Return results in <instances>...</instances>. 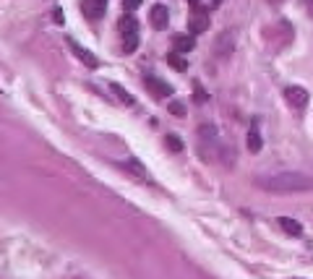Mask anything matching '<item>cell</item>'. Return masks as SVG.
Returning <instances> with one entry per match:
<instances>
[{
	"label": "cell",
	"mask_w": 313,
	"mask_h": 279,
	"mask_svg": "<svg viewBox=\"0 0 313 279\" xmlns=\"http://www.w3.org/2000/svg\"><path fill=\"white\" fill-rule=\"evenodd\" d=\"M81 11H84L89 21H97L107 11V0H81Z\"/></svg>",
	"instance_id": "4"
},
{
	"label": "cell",
	"mask_w": 313,
	"mask_h": 279,
	"mask_svg": "<svg viewBox=\"0 0 313 279\" xmlns=\"http://www.w3.org/2000/svg\"><path fill=\"white\" fill-rule=\"evenodd\" d=\"M136 47H139V32L123 34V50H125V52H133Z\"/></svg>",
	"instance_id": "13"
},
{
	"label": "cell",
	"mask_w": 313,
	"mask_h": 279,
	"mask_svg": "<svg viewBox=\"0 0 313 279\" xmlns=\"http://www.w3.org/2000/svg\"><path fill=\"white\" fill-rule=\"evenodd\" d=\"M149 18H152V26H154V29H164V26L170 24V11H167V5H162V3L152 5Z\"/></svg>",
	"instance_id": "6"
},
{
	"label": "cell",
	"mask_w": 313,
	"mask_h": 279,
	"mask_svg": "<svg viewBox=\"0 0 313 279\" xmlns=\"http://www.w3.org/2000/svg\"><path fill=\"white\" fill-rule=\"evenodd\" d=\"M117 29L123 34H133V32H139V21H136L133 16H123L120 21H117Z\"/></svg>",
	"instance_id": "10"
},
{
	"label": "cell",
	"mask_w": 313,
	"mask_h": 279,
	"mask_svg": "<svg viewBox=\"0 0 313 279\" xmlns=\"http://www.w3.org/2000/svg\"><path fill=\"white\" fill-rule=\"evenodd\" d=\"M248 149H251L253 154L261 152V136H259V131H256V128H251V131H248Z\"/></svg>",
	"instance_id": "12"
},
{
	"label": "cell",
	"mask_w": 313,
	"mask_h": 279,
	"mask_svg": "<svg viewBox=\"0 0 313 279\" xmlns=\"http://www.w3.org/2000/svg\"><path fill=\"white\" fill-rule=\"evenodd\" d=\"M188 3H191V5H198V0H188Z\"/></svg>",
	"instance_id": "21"
},
{
	"label": "cell",
	"mask_w": 313,
	"mask_h": 279,
	"mask_svg": "<svg viewBox=\"0 0 313 279\" xmlns=\"http://www.w3.org/2000/svg\"><path fill=\"white\" fill-rule=\"evenodd\" d=\"M206 29H209V11H206V8H201V5H196L193 16L188 18V32L191 34H201Z\"/></svg>",
	"instance_id": "2"
},
{
	"label": "cell",
	"mask_w": 313,
	"mask_h": 279,
	"mask_svg": "<svg viewBox=\"0 0 313 279\" xmlns=\"http://www.w3.org/2000/svg\"><path fill=\"white\" fill-rule=\"evenodd\" d=\"M167 66H172L175 71H186L188 68V60H183L180 52H170L167 55Z\"/></svg>",
	"instance_id": "11"
},
{
	"label": "cell",
	"mask_w": 313,
	"mask_h": 279,
	"mask_svg": "<svg viewBox=\"0 0 313 279\" xmlns=\"http://www.w3.org/2000/svg\"><path fill=\"white\" fill-rule=\"evenodd\" d=\"M55 24H63V11L60 8H55Z\"/></svg>",
	"instance_id": "20"
},
{
	"label": "cell",
	"mask_w": 313,
	"mask_h": 279,
	"mask_svg": "<svg viewBox=\"0 0 313 279\" xmlns=\"http://www.w3.org/2000/svg\"><path fill=\"white\" fill-rule=\"evenodd\" d=\"M259 185L272 193H298V191H313V178L303 172H279L272 175V178H261Z\"/></svg>",
	"instance_id": "1"
},
{
	"label": "cell",
	"mask_w": 313,
	"mask_h": 279,
	"mask_svg": "<svg viewBox=\"0 0 313 279\" xmlns=\"http://www.w3.org/2000/svg\"><path fill=\"white\" fill-rule=\"evenodd\" d=\"M277 225H279L284 232H287V235H292V238H300V235H303V225H300L298 219H290V217H279V219H277Z\"/></svg>",
	"instance_id": "9"
},
{
	"label": "cell",
	"mask_w": 313,
	"mask_h": 279,
	"mask_svg": "<svg viewBox=\"0 0 313 279\" xmlns=\"http://www.w3.org/2000/svg\"><path fill=\"white\" fill-rule=\"evenodd\" d=\"M125 167H128L131 172H136L139 178H146V170H144V167L139 164V159H128V162H125Z\"/></svg>",
	"instance_id": "16"
},
{
	"label": "cell",
	"mask_w": 313,
	"mask_h": 279,
	"mask_svg": "<svg viewBox=\"0 0 313 279\" xmlns=\"http://www.w3.org/2000/svg\"><path fill=\"white\" fill-rule=\"evenodd\" d=\"M144 86L149 89L156 99H167V97H172V86H170L167 81L156 79V76H146V79H144Z\"/></svg>",
	"instance_id": "3"
},
{
	"label": "cell",
	"mask_w": 313,
	"mask_h": 279,
	"mask_svg": "<svg viewBox=\"0 0 313 279\" xmlns=\"http://www.w3.org/2000/svg\"><path fill=\"white\" fill-rule=\"evenodd\" d=\"M164 141H167V146L172 149V152H183V141H180V136L170 133V136H164Z\"/></svg>",
	"instance_id": "15"
},
{
	"label": "cell",
	"mask_w": 313,
	"mask_h": 279,
	"mask_svg": "<svg viewBox=\"0 0 313 279\" xmlns=\"http://www.w3.org/2000/svg\"><path fill=\"white\" fill-rule=\"evenodd\" d=\"M68 47L73 50V52H76V58L81 60V63H84V66H89V68H97L99 66V60L94 58V55H91L86 47H81V44L76 42V40H68Z\"/></svg>",
	"instance_id": "7"
},
{
	"label": "cell",
	"mask_w": 313,
	"mask_h": 279,
	"mask_svg": "<svg viewBox=\"0 0 313 279\" xmlns=\"http://www.w3.org/2000/svg\"><path fill=\"white\" fill-rule=\"evenodd\" d=\"M284 97H287V102L295 110H303V107L308 105V99H311L308 91L303 89V86H287V89H284Z\"/></svg>",
	"instance_id": "5"
},
{
	"label": "cell",
	"mask_w": 313,
	"mask_h": 279,
	"mask_svg": "<svg viewBox=\"0 0 313 279\" xmlns=\"http://www.w3.org/2000/svg\"><path fill=\"white\" fill-rule=\"evenodd\" d=\"M123 5H125V11H136L141 5V0H123Z\"/></svg>",
	"instance_id": "18"
},
{
	"label": "cell",
	"mask_w": 313,
	"mask_h": 279,
	"mask_svg": "<svg viewBox=\"0 0 313 279\" xmlns=\"http://www.w3.org/2000/svg\"><path fill=\"white\" fill-rule=\"evenodd\" d=\"M110 89H113V91H115V94H117V99H120V102H123V105H128V107H131V105H133V97H131V94H128V91H125V89L120 86V83H113V86H110Z\"/></svg>",
	"instance_id": "14"
},
{
	"label": "cell",
	"mask_w": 313,
	"mask_h": 279,
	"mask_svg": "<svg viewBox=\"0 0 313 279\" xmlns=\"http://www.w3.org/2000/svg\"><path fill=\"white\" fill-rule=\"evenodd\" d=\"M172 47H175V52H191L193 47H196V40H193L191 34H175Z\"/></svg>",
	"instance_id": "8"
},
{
	"label": "cell",
	"mask_w": 313,
	"mask_h": 279,
	"mask_svg": "<svg viewBox=\"0 0 313 279\" xmlns=\"http://www.w3.org/2000/svg\"><path fill=\"white\" fill-rule=\"evenodd\" d=\"M170 110H172L175 115H183V105H180V102H172V105H170Z\"/></svg>",
	"instance_id": "19"
},
{
	"label": "cell",
	"mask_w": 313,
	"mask_h": 279,
	"mask_svg": "<svg viewBox=\"0 0 313 279\" xmlns=\"http://www.w3.org/2000/svg\"><path fill=\"white\" fill-rule=\"evenodd\" d=\"M193 91H196V102H198V105H204V102L209 99V97H206V91L201 89V83H198V81L193 83Z\"/></svg>",
	"instance_id": "17"
}]
</instances>
